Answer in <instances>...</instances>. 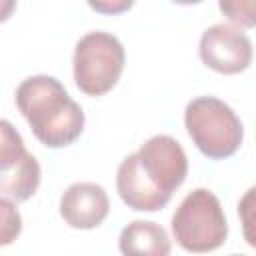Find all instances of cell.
<instances>
[{"mask_svg":"<svg viewBox=\"0 0 256 256\" xmlns=\"http://www.w3.org/2000/svg\"><path fill=\"white\" fill-rule=\"evenodd\" d=\"M184 124L196 148L210 160L230 158L244 138V126L236 112L214 96L190 100L184 110Z\"/></svg>","mask_w":256,"mask_h":256,"instance_id":"3957f363","label":"cell"},{"mask_svg":"<svg viewBox=\"0 0 256 256\" xmlns=\"http://www.w3.org/2000/svg\"><path fill=\"white\" fill-rule=\"evenodd\" d=\"M126 54L122 42L110 32H88L74 48V82L88 96L112 90L124 70Z\"/></svg>","mask_w":256,"mask_h":256,"instance_id":"5b68a950","label":"cell"},{"mask_svg":"<svg viewBox=\"0 0 256 256\" xmlns=\"http://www.w3.org/2000/svg\"><path fill=\"white\" fill-rule=\"evenodd\" d=\"M172 234L180 248L204 254L220 248L228 236V222L220 200L208 188H196L180 202L172 216Z\"/></svg>","mask_w":256,"mask_h":256,"instance_id":"277c9868","label":"cell"},{"mask_svg":"<svg viewBox=\"0 0 256 256\" xmlns=\"http://www.w3.org/2000/svg\"><path fill=\"white\" fill-rule=\"evenodd\" d=\"M220 10L228 14L232 22L254 26V2H220Z\"/></svg>","mask_w":256,"mask_h":256,"instance_id":"7c38bea8","label":"cell"},{"mask_svg":"<svg viewBox=\"0 0 256 256\" xmlns=\"http://www.w3.org/2000/svg\"><path fill=\"white\" fill-rule=\"evenodd\" d=\"M110 202L106 190L96 182H76L60 198V216L72 228L90 230L104 222Z\"/></svg>","mask_w":256,"mask_h":256,"instance_id":"52a82bcc","label":"cell"},{"mask_svg":"<svg viewBox=\"0 0 256 256\" xmlns=\"http://www.w3.org/2000/svg\"><path fill=\"white\" fill-rule=\"evenodd\" d=\"M132 6V2L122 0V2H90V8L98 10V12H106V14H116L122 10H128Z\"/></svg>","mask_w":256,"mask_h":256,"instance_id":"4fadbf2b","label":"cell"},{"mask_svg":"<svg viewBox=\"0 0 256 256\" xmlns=\"http://www.w3.org/2000/svg\"><path fill=\"white\" fill-rule=\"evenodd\" d=\"M14 8H16V2H12V0H0V22H4L12 14Z\"/></svg>","mask_w":256,"mask_h":256,"instance_id":"5bb4252c","label":"cell"},{"mask_svg":"<svg viewBox=\"0 0 256 256\" xmlns=\"http://www.w3.org/2000/svg\"><path fill=\"white\" fill-rule=\"evenodd\" d=\"M28 150L24 146L18 130L4 118H0V174H8L16 170L26 158Z\"/></svg>","mask_w":256,"mask_h":256,"instance_id":"30bf717a","label":"cell"},{"mask_svg":"<svg viewBox=\"0 0 256 256\" xmlns=\"http://www.w3.org/2000/svg\"><path fill=\"white\" fill-rule=\"evenodd\" d=\"M122 256H170L172 244L168 232L150 220H132L118 238Z\"/></svg>","mask_w":256,"mask_h":256,"instance_id":"ba28073f","label":"cell"},{"mask_svg":"<svg viewBox=\"0 0 256 256\" xmlns=\"http://www.w3.org/2000/svg\"><path fill=\"white\" fill-rule=\"evenodd\" d=\"M16 106L34 136L48 148L72 144L84 130V112L70 98L60 80L36 74L16 88Z\"/></svg>","mask_w":256,"mask_h":256,"instance_id":"7a4b0ae2","label":"cell"},{"mask_svg":"<svg viewBox=\"0 0 256 256\" xmlns=\"http://www.w3.org/2000/svg\"><path fill=\"white\" fill-rule=\"evenodd\" d=\"M22 232V216L14 202L0 196V246L12 244Z\"/></svg>","mask_w":256,"mask_h":256,"instance_id":"8fae6325","label":"cell"},{"mask_svg":"<svg viewBox=\"0 0 256 256\" xmlns=\"http://www.w3.org/2000/svg\"><path fill=\"white\" fill-rule=\"evenodd\" d=\"M202 62L220 74H238L252 62V42L234 24H212L200 36Z\"/></svg>","mask_w":256,"mask_h":256,"instance_id":"8992f818","label":"cell"},{"mask_svg":"<svg viewBox=\"0 0 256 256\" xmlns=\"http://www.w3.org/2000/svg\"><path fill=\"white\" fill-rule=\"evenodd\" d=\"M40 184V164L38 160L28 154V158L12 172L0 174V196L10 202H24L28 200Z\"/></svg>","mask_w":256,"mask_h":256,"instance_id":"9c48e42d","label":"cell"},{"mask_svg":"<svg viewBox=\"0 0 256 256\" xmlns=\"http://www.w3.org/2000/svg\"><path fill=\"white\" fill-rule=\"evenodd\" d=\"M186 174L188 158L180 142L168 134H156L120 162L116 188L128 208L156 212L170 202Z\"/></svg>","mask_w":256,"mask_h":256,"instance_id":"6da1fadb","label":"cell"},{"mask_svg":"<svg viewBox=\"0 0 256 256\" xmlns=\"http://www.w3.org/2000/svg\"><path fill=\"white\" fill-rule=\"evenodd\" d=\"M232 256H242V254H232Z\"/></svg>","mask_w":256,"mask_h":256,"instance_id":"9a60e30c","label":"cell"}]
</instances>
